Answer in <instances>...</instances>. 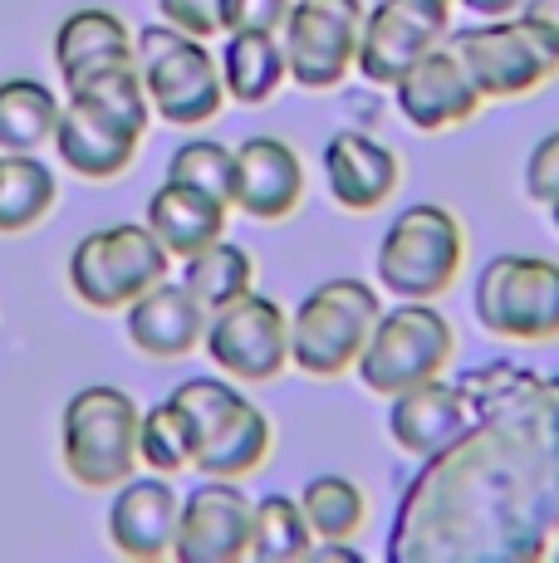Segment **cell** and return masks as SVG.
Here are the masks:
<instances>
[{"mask_svg": "<svg viewBox=\"0 0 559 563\" xmlns=\"http://www.w3.org/2000/svg\"><path fill=\"white\" fill-rule=\"evenodd\" d=\"M138 461L157 475H182L197 461V437H191L187 417H182V407L172 397L157 407H143V421H138Z\"/></svg>", "mask_w": 559, "mask_h": 563, "instance_id": "30", "label": "cell"}, {"mask_svg": "<svg viewBox=\"0 0 559 563\" xmlns=\"http://www.w3.org/2000/svg\"><path fill=\"white\" fill-rule=\"evenodd\" d=\"M55 69L64 84L84 79L94 69H109V64H133L138 35L123 25V15L103 5H84L69 10V15L55 25Z\"/></svg>", "mask_w": 559, "mask_h": 563, "instance_id": "21", "label": "cell"}, {"mask_svg": "<svg viewBox=\"0 0 559 563\" xmlns=\"http://www.w3.org/2000/svg\"><path fill=\"white\" fill-rule=\"evenodd\" d=\"M207 323H211V309L191 295L182 279H157L153 289L133 299L123 309V333L143 358H157V363H177L187 353L201 349L207 339Z\"/></svg>", "mask_w": 559, "mask_h": 563, "instance_id": "15", "label": "cell"}, {"mask_svg": "<svg viewBox=\"0 0 559 563\" xmlns=\"http://www.w3.org/2000/svg\"><path fill=\"white\" fill-rule=\"evenodd\" d=\"M172 275L167 245L147 231V221H118L79 235L69 251V289L84 309L123 313L143 289Z\"/></svg>", "mask_w": 559, "mask_h": 563, "instance_id": "7", "label": "cell"}, {"mask_svg": "<svg viewBox=\"0 0 559 563\" xmlns=\"http://www.w3.org/2000/svg\"><path fill=\"white\" fill-rule=\"evenodd\" d=\"M226 216H231V206H226L221 197H211V191H201V187H187V181L163 177V187L147 197L143 221H147V231L167 245L172 260H187V255H197L201 245L221 241Z\"/></svg>", "mask_w": 559, "mask_h": 563, "instance_id": "20", "label": "cell"}, {"mask_svg": "<svg viewBox=\"0 0 559 563\" xmlns=\"http://www.w3.org/2000/svg\"><path fill=\"white\" fill-rule=\"evenodd\" d=\"M299 510H305L315 539H353L369 525V495L349 475H315L299 490Z\"/></svg>", "mask_w": 559, "mask_h": 563, "instance_id": "28", "label": "cell"}, {"mask_svg": "<svg viewBox=\"0 0 559 563\" xmlns=\"http://www.w3.org/2000/svg\"><path fill=\"white\" fill-rule=\"evenodd\" d=\"M525 197L540 206L559 201V128L545 133L540 143L530 147V157H525Z\"/></svg>", "mask_w": 559, "mask_h": 563, "instance_id": "33", "label": "cell"}, {"mask_svg": "<svg viewBox=\"0 0 559 563\" xmlns=\"http://www.w3.org/2000/svg\"><path fill=\"white\" fill-rule=\"evenodd\" d=\"M305 201V162L285 137L255 133L235 147V187L231 211L251 221H285Z\"/></svg>", "mask_w": 559, "mask_h": 563, "instance_id": "16", "label": "cell"}, {"mask_svg": "<svg viewBox=\"0 0 559 563\" xmlns=\"http://www.w3.org/2000/svg\"><path fill=\"white\" fill-rule=\"evenodd\" d=\"M182 285H187L207 309H221V305H231V299H241L255 289V260H251V251H241L235 241L221 235V241L201 245L197 255L182 260Z\"/></svg>", "mask_w": 559, "mask_h": 563, "instance_id": "27", "label": "cell"}, {"mask_svg": "<svg viewBox=\"0 0 559 563\" xmlns=\"http://www.w3.org/2000/svg\"><path fill=\"white\" fill-rule=\"evenodd\" d=\"M138 407L133 393L113 383H94L64 402L59 411V461L64 475L84 490H113L138 471Z\"/></svg>", "mask_w": 559, "mask_h": 563, "instance_id": "1", "label": "cell"}, {"mask_svg": "<svg viewBox=\"0 0 559 563\" xmlns=\"http://www.w3.org/2000/svg\"><path fill=\"white\" fill-rule=\"evenodd\" d=\"M467 427H471L467 397H461V387L442 383V377L388 397V437L407 456H437V451L457 446L467 437Z\"/></svg>", "mask_w": 559, "mask_h": 563, "instance_id": "18", "label": "cell"}, {"mask_svg": "<svg viewBox=\"0 0 559 563\" xmlns=\"http://www.w3.org/2000/svg\"><path fill=\"white\" fill-rule=\"evenodd\" d=\"M157 15L197 40L226 35V0H157Z\"/></svg>", "mask_w": 559, "mask_h": 563, "instance_id": "32", "label": "cell"}, {"mask_svg": "<svg viewBox=\"0 0 559 563\" xmlns=\"http://www.w3.org/2000/svg\"><path fill=\"white\" fill-rule=\"evenodd\" d=\"M167 177L201 187L211 197H221L231 206V187H235V147L217 143V137H187L177 153L167 157Z\"/></svg>", "mask_w": 559, "mask_h": 563, "instance_id": "31", "label": "cell"}, {"mask_svg": "<svg viewBox=\"0 0 559 563\" xmlns=\"http://www.w3.org/2000/svg\"><path fill=\"white\" fill-rule=\"evenodd\" d=\"M451 5H461L467 15H476V20H501V15L525 10V0H451Z\"/></svg>", "mask_w": 559, "mask_h": 563, "instance_id": "35", "label": "cell"}, {"mask_svg": "<svg viewBox=\"0 0 559 563\" xmlns=\"http://www.w3.org/2000/svg\"><path fill=\"white\" fill-rule=\"evenodd\" d=\"M50 147H55L59 167L74 172V177H84V181H113V177H123V172L133 167L143 137L113 128L109 118H99L94 108L64 99V113H59L55 143H50Z\"/></svg>", "mask_w": 559, "mask_h": 563, "instance_id": "19", "label": "cell"}, {"mask_svg": "<svg viewBox=\"0 0 559 563\" xmlns=\"http://www.w3.org/2000/svg\"><path fill=\"white\" fill-rule=\"evenodd\" d=\"M451 35V5L442 0H379L363 10V35H359V64L379 89H393L427 49L447 45Z\"/></svg>", "mask_w": 559, "mask_h": 563, "instance_id": "11", "label": "cell"}, {"mask_svg": "<svg viewBox=\"0 0 559 563\" xmlns=\"http://www.w3.org/2000/svg\"><path fill=\"white\" fill-rule=\"evenodd\" d=\"M451 353H457V333H451L447 313L437 309V299H397L393 309L379 313L353 373L373 397H397L407 387L442 377L451 367Z\"/></svg>", "mask_w": 559, "mask_h": 563, "instance_id": "4", "label": "cell"}, {"mask_svg": "<svg viewBox=\"0 0 559 563\" xmlns=\"http://www.w3.org/2000/svg\"><path fill=\"white\" fill-rule=\"evenodd\" d=\"M363 5L359 0H295L280 30L289 59V84L305 93H329L359 64Z\"/></svg>", "mask_w": 559, "mask_h": 563, "instance_id": "9", "label": "cell"}, {"mask_svg": "<svg viewBox=\"0 0 559 563\" xmlns=\"http://www.w3.org/2000/svg\"><path fill=\"white\" fill-rule=\"evenodd\" d=\"M442 5H451V0H442Z\"/></svg>", "mask_w": 559, "mask_h": 563, "instance_id": "38", "label": "cell"}, {"mask_svg": "<svg viewBox=\"0 0 559 563\" xmlns=\"http://www.w3.org/2000/svg\"><path fill=\"white\" fill-rule=\"evenodd\" d=\"M461 265H467V231L437 201L397 211L373 255L379 289H388L393 299H442L457 285Z\"/></svg>", "mask_w": 559, "mask_h": 563, "instance_id": "6", "label": "cell"}, {"mask_svg": "<svg viewBox=\"0 0 559 563\" xmlns=\"http://www.w3.org/2000/svg\"><path fill=\"white\" fill-rule=\"evenodd\" d=\"M447 45L481 89V99H525L559 74V30L530 10L451 30Z\"/></svg>", "mask_w": 559, "mask_h": 563, "instance_id": "2", "label": "cell"}, {"mask_svg": "<svg viewBox=\"0 0 559 563\" xmlns=\"http://www.w3.org/2000/svg\"><path fill=\"white\" fill-rule=\"evenodd\" d=\"M325 187L343 211H379L403 187V157L369 133H335L325 143Z\"/></svg>", "mask_w": 559, "mask_h": 563, "instance_id": "17", "label": "cell"}, {"mask_svg": "<svg viewBox=\"0 0 559 563\" xmlns=\"http://www.w3.org/2000/svg\"><path fill=\"white\" fill-rule=\"evenodd\" d=\"M64 99L40 79H0V153H45L55 143Z\"/></svg>", "mask_w": 559, "mask_h": 563, "instance_id": "23", "label": "cell"}, {"mask_svg": "<svg viewBox=\"0 0 559 563\" xmlns=\"http://www.w3.org/2000/svg\"><path fill=\"white\" fill-rule=\"evenodd\" d=\"M201 349H207L211 367L235 383H275L289 367V313L271 295L251 289V295L211 309Z\"/></svg>", "mask_w": 559, "mask_h": 563, "instance_id": "10", "label": "cell"}, {"mask_svg": "<svg viewBox=\"0 0 559 563\" xmlns=\"http://www.w3.org/2000/svg\"><path fill=\"white\" fill-rule=\"evenodd\" d=\"M289 5H295V0H226V35H231V30H265V35H280L289 20Z\"/></svg>", "mask_w": 559, "mask_h": 563, "instance_id": "34", "label": "cell"}, {"mask_svg": "<svg viewBox=\"0 0 559 563\" xmlns=\"http://www.w3.org/2000/svg\"><path fill=\"white\" fill-rule=\"evenodd\" d=\"M133 64H138L147 103H153V118H163L172 128H201L221 113L226 84L207 40L163 20V25L138 30Z\"/></svg>", "mask_w": 559, "mask_h": 563, "instance_id": "5", "label": "cell"}, {"mask_svg": "<svg viewBox=\"0 0 559 563\" xmlns=\"http://www.w3.org/2000/svg\"><path fill=\"white\" fill-rule=\"evenodd\" d=\"M309 549H315V529L299 510V495H261L251 525V559L289 563V559H309Z\"/></svg>", "mask_w": 559, "mask_h": 563, "instance_id": "29", "label": "cell"}, {"mask_svg": "<svg viewBox=\"0 0 559 563\" xmlns=\"http://www.w3.org/2000/svg\"><path fill=\"white\" fill-rule=\"evenodd\" d=\"M177 515H182V495L172 485V475H128L123 485H113L109 500V544L123 559L138 563H157L172 559V539H177Z\"/></svg>", "mask_w": 559, "mask_h": 563, "instance_id": "13", "label": "cell"}, {"mask_svg": "<svg viewBox=\"0 0 559 563\" xmlns=\"http://www.w3.org/2000/svg\"><path fill=\"white\" fill-rule=\"evenodd\" d=\"M525 10H530V15H540V20H550V25L559 30V0H525Z\"/></svg>", "mask_w": 559, "mask_h": 563, "instance_id": "36", "label": "cell"}, {"mask_svg": "<svg viewBox=\"0 0 559 563\" xmlns=\"http://www.w3.org/2000/svg\"><path fill=\"white\" fill-rule=\"evenodd\" d=\"M217 64H221L226 99L241 103V108L271 103L275 93L289 84L285 40L265 35V30H231V35H226V45L217 49Z\"/></svg>", "mask_w": 559, "mask_h": 563, "instance_id": "22", "label": "cell"}, {"mask_svg": "<svg viewBox=\"0 0 559 563\" xmlns=\"http://www.w3.org/2000/svg\"><path fill=\"white\" fill-rule=\"evenodd\" d=\"M271 441H275L271 417H265L255 402H245L217 431V437L197 451L191 471H197V475H226V481H245V475H255L265 465V456H271Z\"/></svg>", "mask_w": 559, "mask_h": 563, "instance_id": "26", "label": "cell"}, {"mask_svg": "<svg viewBox=\"0 0 559 563\" xmlns=\"http://www.w3.org/2000/svg\"><path fill=\"white\" fill-rule=\"evenodd\" d=\"M251 525H255V500L241 490V481L201 475V485H191L182 495L172 559L177 563H241V559H251Z\"/></svg>", "mask_w": 559, "mask_h": 563, "instance_id": "12", "label": "cell"}, {"mask_svg": "<svg viewBox=\"0 0 559 563\" xmlns=\"http://www.w3.org/2000/svg\"><path fill=\"white\" fill-rule=\"evenodd\" d=\"M397 113L417 128V133H451V128L471 123L481 113V89L471 84V74L461 69V59L451 45L427 49L403 79L393 84Z\"/></svg>", "mask_w": 559, "mask_h": 563, "instance_id": "14", "label": "cell"}, {"mask_svg": "<svg viewBox=\"0 0 559 563\" xmlns=\"http://www.w3.org/2000/svg\"><path fill=\"white\" fill-rule=\"evenodd\" d=\"M550 221H555V231H559V201L550 206Z\"/></svg>", "mask_w": 559, "mask_h": 563, "instance_id": "37", "label": "cell"}, {"mask_svg": "<svg viewBox=\"0 0 559 563\" xmlns=\"http://www.w3.org/2000/svg\"><path fill=\"white\" fill-rule=\"evenodd\" d=\"M64 99L94 108L99 118H109L113 128H123L133 137H147V128H153V103L143 93L138 64H109V69L84 74V79L64 84Z\"/></svg>", "mask_w": 559, "mask_h": 563, "instance_id": "25", "label": "cell"}, {"mask_svg": "<svg viewBox=\"0 0 559 563\" xmlns=\"http://www.w3.org/2000/svg\"><path fill=\"white\" fill-rule=\"evenodd\" d=\"M471 313L486 333L515 343L559 339V265L545 255L505 251L486 260L471 289Z\"/></svg>", "mask_w": 559, "mask_h": 563, "instance_id": "8", "label": "cell"}, {"mask_svg": "<svg viewBox=\"0 0 559 563\" xmlns=\"http://www.w3.org/2000/svg\"><path fill=\"white\" fill-rule=\"evenodd\" d=\"M59 177L40 153H0V235H25L55 211Z\"/></svg>", "mask_w": 559, "mask_h": 563, "instance_id": "24", "label": "cell"}, {"mask_svg": "<svg viewBox=\"0 0 559 563\" xmlns=\"http://www.w3.org/2000/svg\"><path fill=\"white\" fill-rule=\"evenodd\" d=\"M383 299L373 285L353 275L319 279L289 313V367L305 377H343L353 373Z\"/></svg>", "mask_w": 559, "mask_h": 563, "instance_id": "3", "label": "cell"}]
</instances>
